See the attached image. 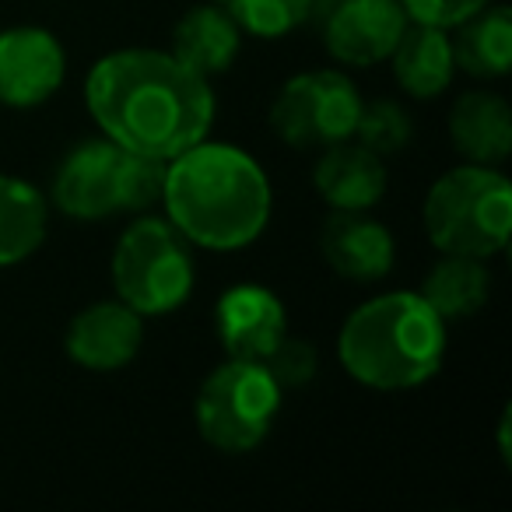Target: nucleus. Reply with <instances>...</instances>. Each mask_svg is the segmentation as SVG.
I'll return each mask as SVG.
<instances>
[{"instance_id": "f257e3e1", "label": "nucleus", "mask_w": 512, "mask_h": 512, "mask_svg": "<svg viewBox=\"0 0 512 512\" xmlns=\"http://www.w3.org/2000/svg\"><path fill=\"white\" fill-rule=\"evenodd\" d=\"M88 113L109 141L172 162L204 141L214 123V92L204 74L162 50H116L92 67Z\"/></svg>"}, {"instance_id": "f03ea898", "label": "nucleus", "mask_w": 512, "mask_h": 512, "mask_svg": "<svg viewBox=\"0 0 512 512\" xmlns=\"http://www.w3.org/2000/svg\"><path fill=\"white\" fill-rule=\"evenodd\" d=\"M162 204L193 246L242 249L264 235L274 193L253 155L204 137L165 165Z\"/></svg>"}, {"instance_id": "7ed1b4c3", "label": "nucleus", "mask_w": 512, "mask_h": 512, "mask_svg": "<svg viewBox=\"0 0 512 512\" xmlns=\"http://www.w3.org/2000/svg\"><path fill=\"white\" fill-rule=\"evenodd\" d=\"M337 358L362 386L411 390L439 372L446 358V320L421 292L379 295L344 320Z\"/></svg>"}, {"instance_id": "20e7f679", "label": "nucleus", "mask_w": 512, "mask_h": 512, "mask_svg": "<svg viewBox=\"0 0 512 512\" xmlns=\"http://www.w3.org/2000/svg\"><path fill=\"white\" fill-rule=\"evenodd\" d=\"M421 218L439 253L488 260L509 246L512 186L498 165H460L435 179Z\"/></svg>"}, {"instance_id": "39448f33", "label": "nucleus", "mask_w": 512, "mask_h": 512, "mask_svg": "<svg viewBox=\"0 0 512 512\" xmlns=\"http://www.w3.org/2000/svg\"><path fill=\"white\" fill-rule=\"evenodd\" d=\"M165 165L169 162L120 148L109 137L85 141L60 162L53 176V204L81 221L144 211L162 200Z\"/></svg>"}, {"instance_id": "423d86ee", "label": "nucleus", "mask_w": 512, "mask_h": 512, "mask_svg": "<svg viewBox=\"0 0 512 512\" xmlns=\"http://www.w3.org/2000/svg\"><path fill=\"white\" fill-rule=\"evenodd\" d=\"M113 288L141 316H165L193 292V256L169 218H141L120 235Z\"/></svg>"}, {"instance_id": "0eeeda50", "label": "nucleus", "mask_w": 512, "mask_h": 512, "mask_svg": "<svg viewBox=\"0 0 512 512\" xmlns=\"http://www.w3.org/2000/svg\"><path fill=\"white\" fill-rule=\"evenodd\" d=\"M281 386L264 362L228 358L197 393V432L221 453H249L271 435L281 411Z\"/></svg>"}, {"instance_id": "6e6552de", "label": "nucleus", "mask_w": 512, "mask_h": 512, "mask_svg": "<svg viewBox=\"0 0 512 512\" xmlns=\"http://www.w3.org/2000/svg\"><path fill=\"white\" fill-rule=\"evenodd\" d=\"M362 95L344 71L295 74L271 106V127L292 148H330L355 137Z\"/></svg>"}, {"instance_id": "1a4fd4ad", "label": "nucleus", "mask_w": 512, "mask_h": 512, "mask_svg": "<svg viewBox=\"0 0 512 512\" xmlns=\"http://www.w3.org/2000/svg\"><path fill=\"white\" fill-rule=\"evenodd\" d=\"M67 74V57L57 36L36 25L0 32V106H43Z\"/></svg>"}, {"instance_id": "9d476101", "label": "nucleus", "mask_w": 512, "mask_h": 512, "mask_svg": "<svg viewBox=\"0 0 512 512\" xmlns=\"http://www.w3.org/2000/svg\"><path fill=\"white\" fill-rule=\"evenodd\" d=\"M407 29L400 0H337L327 18V50L351 67H372L390 60L397 39Z\"/></svg>"}, {"instance_id": "9b49d317", "label": "nucleus", "mask_w": 512, "mask_h": 512, "mask_svg": "<svg viewBox=\"0 0 512 512\" xmlns=\"http://www.w3.org/2000/svg\"><path fill=\"white\" fill-rule=\"evenodd\" d=\"M214 323H218V341L228 358H246V362H264L288 334L285 306L264 285L228 288L218 299Z\"/></svg>"}, {"instance_id": "f8f14e48", "label": "nucleus", "mask_w": 512, "mask_h": 512, "mask_svg": "<svg viewBox=\"0 0 512 512\" xmlns=\"http://www.w3.org/2000/svg\"><path fill=\"white\" fill-rule=\"evenodd\" d=\"M144 341V316L127 302H95L67 330V355L92 372H116L134 362Z\"/></svg>"}, {"instance_id": "ddd939ff", "label": "nucleus", "mask_w": 512, "mask_h": 512, "mask_svg": "<svg viewBox=\"0 0 512 512\" xmlns=\"http://www.w3.org/2000/svg\"><path fill=\"white\" fill-rule=\"evenodd\" d=\"M323 260L348 281H383L393 271V235L365 211H334L320 232Z\"/></svg>"}, {"instance_id": "4468645a", "label": "nucleus", "mask_w": 512, "mask_h": 512, "mask_svg": "<svg viewBox=\"0 0 512 512\" xmlns=\"http://www.w3.org/2000/svg\"><path fill=\"white\" fill-rule=\"evenodd\" d=\"M313 183L334 211H369L386 193V165L362 144L341 141L323 148Z\"/></svg>"}, {"instance_id": "2eb2a0df", "label": "nucleus", "mask_w": 512, "mask_h": 512, "mask_svg": "<svg viewBox=\"0 0 512 512\" xmlns=\"http://www.w3.org/2000/svg\"><path fill=\"white\" fill-rule=\"evenodd\" d=\"M449 137L474 165H502L512 155V109L502 95L467 92L453 102Z\"/></svg>"}, {"instance_id": "dca6fc26", "label": "nucleus", "mask_w": 512, "mask_h": 512, "mask_svg": "<svg viewBox=\"0 0 512 512\" xmlns=\"http://www.w3.org/2000/svg\"><path fill=\"white\" fill-rule=\"evenodd\" d=\"M239 46L242 29L228 15L225 4H197L179 18L172 32V57L204 78L228 71L239 57Z\"/></svg>"}, {"instance_id": "f3484780", "label": "nucleus", "mask_w": 512, "mask_h": 512, "mask_svg": "<svg viewBox=\"0 0 512 512\" xmlns=\"http://www.w3.org/2000/svg\"><path fill=\"white\" fill-rule=\"evenodd\" d=\"M393 78L414 99H435L453 85L456 60H453V39L446 29L435 25H407L404 36L397 39L390 53Z\"/></svg>"}, {"instance_id": "a211bd4d", "label": "nucleus", "mask_w": 512, "mask_h": 512, "mask_svg": "<svg viewBox=\"0 0 512 512\" xmlns=\"http://www.w3.org/2000/svg\"><path fill=\"white\" fill-rule=\"evenodd\" d=\"M453 60L474 78H505L512 71V11L505 4L481 8L456 25Z\"/></svg>"}, {"instance_id": "6ab92c4d", "label": "nucleus", "mask_w": 512, "mask_h": 512, "mask_svg": "<svg viewBox=\"0 0 512 512\" xmlns=\"http://www.w3.org/2000/svg\"><path fill=\"white\" fill-rule=\"evenodd\" d=\"M491 274L477 256L442 253V260L425 274L421 299L442 316V320H467L488 302Z\"/></svg>"}, {"instance_id": "aec40b11", "label": "nucleus", "mask_w": 512, "mask_h": 512, "mask_svg": "<svg viewBox=\"0 0 512 512\" xmlns=\"http://www.w3.org/2000/svg\"><path fill=\"white\" fill-rule=\"evenodd\" d=\"M46 200L25 179L0 176V267L29 260L46 239Z\"/></svg>"}, {"instance_id": "412c9836", "label": "nucleus", "mask_w": 512, "mask_h": 512, "mask_svg": "<svg viewBox=\"0 0 512 512\" xmlns=\"http://www.w3.org/2000/svg\"><path fill=\"white\" fill-rule=\"evenodd\" d=\"M228 15L256 39H281L309 22L316 0H225Z\"/></svg>"}, {"instance_id": "4be33fe9", "label": "nucleus", "mask_w": 512, "mask_h": 512, "mask_svg": "<svg viewBox=\"0 0 512 512\" xmlns=\"http://www.w3.org/2000/svg\"><path fill=\"white\" fill-rule=\"evenodd\" d=\"M414 123L407 116V109H400L390 99H376V102H362V113L355 123V137L362 148H369L372 155H397L411 144Z\"/></svg>"}, {"instance_id": "5701e85b", "label": "nucleus", "mask_w": 512, "mask_h": 512, "mask_svg": "<svg viewBox=\"0 0 512 512\" xmlns=\"http://www.w3.org/2000/svg\"><path fill=\"white\" fill-rule=\"evenodd\" d=\"M264 365L278 379L281 390H295V386H306L320 372V355H316V348L309 341L285 334L278 341V348L264 358Z\"/></svg>"}, {"instance_id": "b1692460", "label": "nucleus", "mask_w": 512, "mask_h": 512, "mask_svg": "<svg viewBox=\"0 0 512 512\" xmlns=\"http://www.w3.org/2000/svg\"><path fill=\"white\" fill-rule=\"evenodd\" d=\"M488 4L491 0H400L407 22L435 25V29H456Z\"/></svg>"}, {"instance_id": "393cba45", "label": "nucleus", "mask_w": 512, "mask_h": 512, "mask_svg": "<svg viewBox=\"0 0 512 512\" xmlns=\"http://www.w3.org/2000/svg\"><path fill=\"white\" fill-rule=\"evenodd\" d=\"M509 425H512V411L505 407V411H502V421H498V449H502V460H505V463L512 460V449H509Z\"/></svg>"}]
</instances>
